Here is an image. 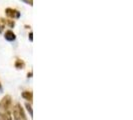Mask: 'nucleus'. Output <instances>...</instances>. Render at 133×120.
I'll return each mask as SVG.
<instances>
[{"mask_svg": "<svg viewBox=\"0 0 133 120\" xmlns=\"http://www.w3.org/2000/svg\"><path fill=\"white\" fill-rule=\"evenodd\" d=\"M29 39H30V41H33V33L32 32L29 33Z\"/></svg>", "mask_w": 133, "mask_h": 120, "instance_id": "12", "label": "nucleus"}, {"mask_svg": "<svg viewBox=\"0 0 133 120\" xmlns=\"http://www.w3.org/2000/svg\"><path fill=\"white\" fill-rule=\"evenodd\" d=\"M12 120H27V117L20 103H16L11 109Z\"/></svg>", "mask_w": 133, "mask_h": 120, "instance_id": "1", "label": "nucleus"}, {"mask_svg": "<svg viewBox=\"0 0 133 120\" xmlns=\"http://www.w3.org/2000/svg\"><path fill=\"white\" fill-rule=\"evenodd\" d=\"M5 25H6V19H4V18H0V33L3 31V29H4Z\"/></svg>", "mask_w": 133, "mask_h": 120, "instance_id": "8", "label": "nucleus"}, {"mask_svg": "<svg viewBox=\"0 0 133 120\" xmlns=\"http://www.w3.org/2000/svg\"><path fill=\"white\" fill-rule=\"evenodd\" d=\"M0 87H1V84H0Z\"/></svg>", "mask_w": 133, "mask_h": 120, "instance_id": "14", "label": "nucleus"}, {"mask_svg": "<svg viewBox=\"0 0 133 120\" xmlns=\"http://www.w3.org/2000/svg\"><path fill=\"white\" fill-rule=\"evenodd\" d=\"M25 106H26L27 110L29 111L30 116H33V111H32V106H31V103H28V102H27L26 104H25Z\"/></svg>", "mask_w": 133, "mask_h": 120, "instance_id": "10", "label": "nucleus"}, {"mask_svg": "<svg viewBox=\"0 0 133 120\" xmlns=\"http://www.w3.org/2000/svg\"><path fill=\"white\" fill-rule=\"evenodd\" d=\"M21 96L24 98L25 100L27 101H29L30 103L32 102V100H33V93H32V91H23L22 93H21Z\"/></svg>", "mask_w": 133, "mask_h": 120, "instance_id": "5", "label": "nucleus"}, {"mask_svg": "<svg viewBox=\"0 0 133 120\" xmlns=\"http://www.w3.org/2000/svg\"><path fill=\"white\" fill-rule=\"evenodd\" d=\"M14 66L16 67L17 69H23L25 67V62H24V60L18 58V59H16V61H15Z\"/></svg>", "mask_w": 133, "mask_h": 120, "instance_id": "7", "label": "nucleus"}, {"mask_svg": "<svg viewBox=\"0 0 133 120\" xmlns=\"http://www.w3.org/2000/svg\"><path fill=\"white\" fill-rule=\"evenodd\" d=\"M12 109V98L10 95H5L0 100V111L11 112Z\"/></svg>", "mask_w": 133, "mask_h": 120, "instance_id": "2", "label": "nucleus"}, {"mask_svg": "<svg viewBox=\"0 0 133 120\" xmlns=\"http://www.w3.org/2000/svg\"><path fill=\"white\" fill-rule=\"evenodd\" d=\"M4 38L7 41H14V40L16 39V35H15V33L12 30H7L4 33Z\"/></svg>", "mask_w": 133, "mask_h": 120, "instance_id": "4", "label": "nucleus"}, {"mask_svg": "<svg viewBox=\"0 0 133 120\" xmlns=\"http://www.w3.org/2000/svg\"><path fill=\"white\" fill-rule=\"evenodd\" d=\"M23 2H25L26 4H28V5H30V6H32L33 5V0H22Z\"/></svg>", "mask_w": 133, "mask_h": 120, "instance_id": "11", "label": "nucleus"}, {"mask_svg": "<svg viewBox=\"0 0 133 120\" xmlns=\"http://www.w3.org/2000/svg\"><path fill=\"white\" fill-rule=\"evenodd\" d=\"M0 120H12L11 112H4V111H0Z\"/></svg>", "mask_w": 133, "mask_h": 120, "instance_id": "6", "label": "nucleus"}, {"mask_svg": "<svg viewBox=\"0 0 133 120\" xmlns=\"http://www.w3.org/2000/svg\"><path fill=\"white\" fill-rule=\"evenodd\" d=\"M6 24L10 28H13L15 26V20L14 19H6Z\"/></svg>", "mask_w": 133, "mask_h": 120, "instance_id": "9", "label": "nucleus"}, {"mask_svg": "<svg viewBox=\"0 0 133 120\" xmlns=\"http://www.w3.org/2000/svg\"><path fill=\"white\" fill-rule=\"evenodd\" d=\"M5 14L10 19H17L20 17V12L17 9H14V8H6L5 9Z\"/></svg>", "mask_w": 133, "mask_h": 120, "instance_id": "3", "label": "nucleus"}, {"mask_svg": "<svg viewBox=\"0 0 133 120\" xmlns=\"http://www.w3.org/2000/svg\"><path fill=\"white\" fill-rule=\"evenodd\" d=\"M27 77H32V71H31V72H29V73L27 74Z\"/></svg>", "mask_w": 133, "mask_h": 120, "instance_id": "13", "label": "nucleus"}]
</instances>
